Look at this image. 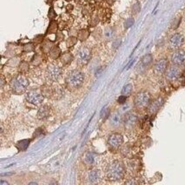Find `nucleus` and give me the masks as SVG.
<instances>
[{
	"mask_svg": "<svg viewBox=\"0 0 185 185\" xmlns=\"http://www.w3.org/2000/svg\"><path fill=\"white\" fill-rule=\"evenodd\" d=\"M171 63L177 66L185 64V51L184 50H175L171 55Z\"/></svg>",
	"mask_w": 185,
	"mask_h": 185,
	"instance_id": "nucleus-11",
	"label": "nucleus"
},
{
	"mask_svg": "<svg viewBox=\"0 0 185 185\" xmlns=\"http://www.w3.org/2000/svg\"><path fill=\"white\" fill-rule=\"evenodd\" d=\"M47 77L53 82L57 81L62 76V70L59 66H57V64H51L47 67L46 70Z\"/></svg>",
	"mask_w": 185,
	"mask_h": 185,
	"instance_id": "nucleus-6",
	"label": "nucleus"
},
{
	"mask_svg": "<svg viewBox=\"0 0 185 185\" xmlns=\"http://www.w3.org/2000/svg\"><path fill=\"white\" fill-rule=\"evenodd\" d=\"M99 23V18L97 15L92 16L90 19V25L91 26H96L98 25V24Z\"/></svg>",
	"mask_w": 185,
	"mask_h": 185,
	"instance_id": "nucleus-32",
	"label": "nucleus"
},
{
	"mask_svg": "<svg viewBox=\"0 0 185 185\" xmlns=\"http://www.w3.org/2000/svg\"><path fill=\"white\" fill-rule=\"evenodd\" d=\"M95 156L92 153H91V152H88L87 154L85 155V156H84V163L86 164L87 165H93V164L95 163Z\"/></svg>",
	"mask_w": 185,
	"mask_h": 185,
	"instance_id": "nucleus-25",
	"label": "nucleus"
},
{
	"mask_svg": "<svg viewBox=\"0 0 185 185\" xmlns=\"http://www.w3.org/2000/svg\"><path fill=\"white\" fill-rule=\"evenodd\" d=\"M84 81V74L80 71L74 70L67 74L65 78L66 86L70 90H76L83 85Z\"/></svg>",
	"mask_w": 185,
	"mask_h": 185,
	"instance_id": "nucleus-2",
	"label": "nucleus"
},
{
	"mask_svg": "<svg viewBox=\"0 0 185 185\" xmlns=\"http://www.w3.org/2000/svg\"><path fill=\"white\" fill-rule=\"evenodd\" d=\"M77 37H70L66 39V46L68 48H71V47H73L74 45H76L77 43Z\"/></svg>",
	"mask_w": 185,
	"mask_h": 185,
	"instance_id": "nucleus-28",
	"label": "nucleus"
},
{
	"mask_svg": "<svg viewBox=\"0 0 185 185\" xmlns=\"http://www.w3.org/2000/svg\"><path fill=\"white\" fill-rule=\"evenodd\" d=\"M49 55H50L51 58L56 60L58 57H61V49L59 48L58 45H54L51 50V52H49Z\"/></svg>",
	"mask_w": 185,
	"mask_h": 185,
	"instance_id": "nucleus-19",
	"label": "nucleus"
},
{
	"mask_svg": "<svg viewBox=\"0 0 185 185\" xmlns=\"http://www.w3.org/2000/svg\"><path fill=\"white\" fill-rule=\"evenodd\" d=\"M137 123V116L134 113H128L123 118V125L126 129H132Z\"/></svg>",
	"mask_w": 185,
	"mask_h": 185,
	"instance_id": "nucleus-13",
	"label": "nucleus"
},
{
	"mask_svg": "<svg viewBox=\"0 0 185 185\" xmlns=\"http://www.w3.org/2000/svg\"><path fill=\"white\" fill-rule=\"evenodd\" d=\"M140 9H141L140 4H139V3H137V4H135V5H133V7H132V11L136 14V13H137V12L140 11Z\"/></svg>",
	"mask_w": 185,
	"mask_h": 185,
	"instance_id": "nucleus-36",
	"label": "nucleus"
},
{
	"mask_svg": "<svg viewBox=\"0 0 185 185\" xmlns=\"http://www.w3.org/2000/svg\"><path fill=\"white\" fill-rule=\"evenodd\" d=\"M110 116V109L109 108H103L101 111V118H107Z\"/></svg>",
	"mask_w": 185,
	"mask_h": 185,
	"instance_id": "nucleus-33",
	"label": "nucleus"
},
{
	"mask_svg": "<svg viewBox=\"0 0 185 185\" xmlns=\"http://www.w3.org/2000/svg\"><path fill=\"white\" fill-rule=\"evenodd\" d=\"M164 103V100L162 98H156V100H154L153 102L149 103V106H148V110H149V112L150 114H156L158 110H160V108L163 106V104Z\"/></svg>",
	"mask_w": 185,
	"mask_h": 185,
	"instance_id": "nucleus-14",
	"label": "nucleus"
},
{
	"mask_svg": "<svg viewBox=\"0 0 185 185\" xmlns=\"http://www.w3.org/2000/svg\"><path fill=\"white\" fill-rule=\"evenodd\" d=\"M88 179L90 183H92L98 182L100 179V171L98 170H91L88 175Z\"/></svg>",
	"mask_w": 185,
	"mask_h": 185,
	"instance_id": "nucleus-18",
	"label": "nucleus"
},
{
	"mask_svg": "<svg viewBox=\"0 0 185 185\" xmlns=\"http://www.w3.org/2000/svg\"><path fill=\"white\" fill-rule=\"evenodd\" d=\"M53 46H54L53 43L51 40H44V42L42 43L41 51L44 53H49Z\"/></svg>",
	"mask_w": 185,
	"mask_h": 185,
	"instance_id": "nucleus-20",
	"label": "nucleus"
},
{
	"mask_svg": "<svg viewBox=\"0 0 185 185\" xmlns=\"http://www.w3.org/2000/svg\"><path fill=\"white\" fill-rule=\"evenodd\" d=\"M184 43V37L181 33H175L169 39V48L170 50H178Z\"/></svg>",
	"mask_w": 185,
	"mask_h": 185,
	"instance_id": "nucleus-7",
	"label": "nucleus"
},
{
	"mask_svg": "<svg viewBox=\"0 0 185 185\" xmlns=\"http://www.w3.org/2000/svg\"><path fill=\"white\" fill-rule=\"evenodd\" d=\"M4 84H5V77H1V87H3Z\"/></svg>",
	"mask_w": 185,
	"mask_h": 185,
	"instance_id": "nucleus-43",
	"label": "nucleus"
},
{
	"mask_svg": "<svg viewBox=\"0 0 185 185\" xmlns=\"http://www.w3.org/2000/svg\"><path fill=\"white\" fill-rule=\"evenodd\" d=\"M25 98L27 102L30 103H32L34 105H39L44 100V94L38 90H31L26 93Z\"/></svg>",
	"mask_w": 185,
	"mask_h": 185,
	"instance_id": "nucleus-5",
	"label": "nucleus"
},
{
	"mask_svg": "<svg viewBox=\"0 0 185 185\" xmlns=\"http://www.w3.org/2000/svg\"><path fill=\"white\" fill-rule=\"evenodd\" d=\"M132 90H133V86H132V84H130V83H128V84H126V85H124L123 88V90H122V95L123 96H126V97H128L129 96L131 92H132Z\"/></svg>",
	"mask_w": 185,
	"mask_h": 185,
	"instance_id": "nucleus-26",
	"label": "nucleus"
},
{
	"mask_svg": "<svg viewBox=\"0 0 185 185\" xmlns=\"http://www.w3.org/2000/svg\"><path fill=\"white\" fill-rule=\"evenodd\" d=\"M73 59H74V57L71 52H64L60 57V62L63 64V66H67V65L71 64Z\"/></svg>",
	"mask_w": 185,
	"mask_h": 185,
	"instance_id": "nucleus-16",
	"label": "nucleus"
},
{
	"mask_svg": "<svg viewBox=\"0 0 185 185\" xmlns=\"http://www.w3.org/2000/svg\"><path fill=\"white\" fill-rule=\"evenodd\" d=\"M180 21L181 18H176V19H175L174 22H173V24H172V29H176V28L178 27V25H179V24H180Z\"/></svg>",
	"mask_w": 185,
	"mask_h": 185,
	"instance_id": "nucleus-37",
	"label": "nucleus"
},
{
	"mask_svg": "<svg viewBox=\"0 0 185 185\" xmlns=\"http://www.w3.org/2000/svg\"><path fill=\"white\" fill-rule=\"evenodd\" d=\"M57 29H58V25L57 23L55 20H52L50 25L47 28L46 33L45 35H48V34H52V33H57Z\"/></svg>",
	"mask_w": 185,
	"mask_h": 185,
	"instance_id": "nucleus-22",
	"label": "nucleus"
},
{
	"mask_svg": "<svg viewBox=\"0 0 185 185\" xmlns=\"http://www.w3.org/2000/svg\"><path fill=\"white\" fill-rule=\"evenodd\" d=\"M153 62V57H152V55L151 54H147L145 55L143 58H142V61H141V64L144 67H148Z\"/></svg>",
	"mask_w": 185,
	"mask_h": 185,
	"instance_id": "nucleus-23",
	"label": "nucleus"
},
{
	"mask_svg": "<svg viewBox=\"0 0 185 185\" xmlns=\"http://www.w3.org/2000/svg\"><path fill=\"white\" fill-rule=\"evenodd\" d=\"M19 71L21 72V73H25V72H27L28 71H29V67H30V65H29V63L26 61H22L20 62V64H19Z\"/></svg>",
	"mask_w": 185,
	"mask_h": 185,
	"instance_id": "nucleus-27",
	"label": "nucleus"
},
{
	"mask_svg": "<svg viewBox=\"0 0 185 185\" xmlns=\"http://www.w3.org/2000/svg\"><path fill=\"white\" fill-rule=\"evenodd\" d=\"M87 2H91V1H93V0H86Z\"/></svg>",
	"mask_w": 185,
	"mask_h": 185,
	"instance_id": "nucleus-45",
	"label": "nucleus"
},
{
	"mask_svg": "<svg viewBox=\"0 0 185 185\" xmlns=\"http://www.w3.org/2000/svg\"><path fill=\"white\" fill-rule=\"evenodd\" d=\"M122 123H123V118L119 112H115L110 116V124L112 127H118Z\"/></svg>",
	"mask_w": 185,
	"mask_h": 185,
	"instance_id": "nucleus-15",
	"label": "nucleus"
},
{
	"mask_svg": "<svg viewBox=\"0 0 185 185\" xmlns=\"http://www.w3.org/2000/svg\"><path fill=\"white\" fill-rule=\"evenodd\" d=\"M56 17H57V13H56V11L54 10V8L52 6V7L49 9V11H48V17H49L51 20H54V19L56 18Z\"/></svg>",
	"mask_w": 185,
	"mask_h": 185,
	"instance_id": "nucleus-30",
	"label": "nucleus"
},
{
	"mask_svg": "<svg viewBox=\"0 0 185 185\" xmlns=\"http://www.w3.org/2000/svg\"><path fill=\"white\" fill-rule=\"evenodd\" d=\"M113 36V31L111 30V28H107L105 31H104V37L107 38V39H110Z\"/></svg>",
	"mask_w": 185,
	"mask_h": 185,
	"instance_id": "nucleus-34",
	"label": "nucleus"
},
{
	"mask_svg": "<svg viewBox=\"0 0 185 185\" xmlns=\"http://www.w3.org/2000/svg\"><path fill=\"white\" fill-rule=\"evenodd\" d=\"M134 24V19L133 18H129L128 20L125 22V24H124V25L126 28H129V27H130V26Z\"/></svg>",
	"mask_w": 185,
	"mask_h": 185,
	"instance_id": "nucleus-39",
	"label": "nucleus"
},
{
	"mask_svg": "<svg viewBox=\"0 0 185 185\" xmlns=\"http://www.w3.org/2000/svg\"><path fill=\"white\" fill-rule=\"evenodd\" d=\"M44 130V129L42 128H39L37 129V131L34 133V137H40L41 136V131H43Z\"/></svg>",
	"mask_w": 185,
	"mask_h": 185,
	"instance_id": "nucleus-41",
	"label": "nucleus"
},
{
	"mask_svg": "<svg viewBox=\"0 0 185 185\" xmlns=\"http://www.w3.org/2000/svg\"><path fill=\"white\" fill-rule=\"evenodd\" d=\"M64 34L62 32H57V35H56V40L57 41H60V40H63L64 39Z\"/></svg>",
	"mask_w": 185,
	"mask_h": 185,
	"instance_id": "nucleus-40",
	"label": "nucleus"
},
{
	"mask_svg": "<svg viewBox=\"0 0 185 185\" xmlns=\"http://www.w3.org/2000/svg\"><path fill=\"white\" fill-rule=\"evenodd\" d=\"M44 42V35H37L34 37V43L35 44H40Z\"/></svg>",
	"mask_w": 185,
	"mask_h": 185,
	"instance_id": "nucleus-35",
	"label": "nucleus"
},
{
	"mask_svg": "<svg viewBox=\"0 0 185 185\" xmlns=\"http://www.w3.org/2000/svg\"><path fill=\"white\" fill-rule=\"evenodd\" d=\"M123 144V137L121 134L112 133L109 136L108 144L111 149H117L120 148Z\"/></svg>",
	"mask_w": 185,
	"mask_h": 185,
	"instance_id": "nucleus-8",
	"label": "nucleus"
},
{
	"mask_svg": "<svg viewBox=\"0 0 185 185\" xmlns=\"http://www.w3.org/2000/svg\"><path fill=\"white\" fill-rule=\"evenodd\" d=\"M182 71H181V69L177 65L173 64L172 66L169 67L167 69V71H165V77L166 78L170 81V82H173L177 80L179 77H180Z\"/></svg>",
	"mask_w": 185,
	"mask_h": 185,
	"instance_id": "nucleus-10",
	"label": "nucleus"
},
{
	"mask_svg": "<svg viewBox=\"0 0 185 185\" xmlns=\"http://www.w3.org/2000/svg\"><path fill=\"white\" fill-rule=\"evenodd\" d=\"M91 59V51L87 47H81L77 52V62L81 65L87 64Z\"/></svg>",
	"mask_w": 185,
	"mask_h": 185,
	"instance_id": "nucleus-9",
	"label": "nucleus"
},
{
	"mask_svg": "<svg viewBox=\"0 0 185 185\" xmlns=\"http://www.w3.org/2000/svg\"><path fill=\"white\" fill-rule=\"evenodd\" d=\"M30 144V140H22L17 144V148L20 151H25Z\"/></svg>",
	"mask_w": 185,
	"mask_h": 185,
	"instance_id": "nucleus-24",
	"label": "nucleus"
},
{
	"mask_svg": "<svg viewBox=\"0 0 185 185\" xmlns=\"http://www.w3.org/2000/svg\"><path fill=\"white\" fill-rule=\"evenodd\" d=\"M28 86H29V80L26 78V77L21 74L17 75L10 81V88L12 91L17 95H20L25 92Z\"/></svg>",
	"mask_w": 185,
	"mask_h": 185,
	"instance_id": "nucleus-3",
	"label": "nucleus"
},
{
	"mask_svg": "<svg viewBox=\"0 0 185 185\" xmlns=\"http://www.w3.org/2000/svg\"><path fill=\"white\" fill-rule=\"evenodd\" d=\"M52 1H53V0H47V3H48V4H50V5H52Z\"/></svg>",
	"mask_w": 185,
	"mask_h": 185,
	"instance_id": "nucleus-44",
	"label": "nucleus"
},
{
	"mask_svg": "<svg viewBox=\"0 0 185 185\" xmlns=\"http://www.w3.org/2000/svg\"><path fill=\"white\" fill-rule=\"evenodd\" d=\"M168 60L166 58H161L159 60L155 63L154 66H153V71H154L155 74L156 75H162L165 73V71L168 69Z\"/></svg>",
	"mask_w": 185,
	"mask_h": 185,
	"instance_id": "nucleus-12",
	"label": "nucleus"
},
{
	"mask_svg": "<svg viewBox=\"0 0 185 185\" xmlns=\"http://www.w3.org/2000/svg\"><path fill=\"white\" fill-rule=\"evenodd\" d=\"M72 9H73V5H67V7H66L67 11H69V10H72Z\"/></svg>",
	"mask_w": 185,
	"mask_h": 185,
	"instance_id": "nucleus-42",
	"label": "nucleus"
},
{
	"mask_svg": "<svg viewBox=\"0 0 185 185\" xmlns=\"http://www.w3.org/2000/svg\"><path fill=\"white\" fill-rule=\"evenodd\" d=\"M50 110L51 109L48 105H44L41 108L39 109L38 112H37V118L43 120V119L47 118L50 115Z\"/></svg>",
	"mask_w": 185,
	"mask_h": 185,
	"instance_id": "nucleus-17",
	"label": "nucleus"
},
{
	"mask_svg": "<svg viewBox=\"0 0 185 185\" xmlns=\"http://www.w3.org/2000/svg\"><path fill=\"white\" fill-rule=\"evenodd\" d=\"M91 35L90 31L87 29H82L77 32V38L80 41H85L89 38V37Z\"/></svg>",
	"mask_w": 185,
	"mask_h": 185,
	"instance_id": "nucleus-21",
	"label": "nucleus"
},
{
	"mask_svg": "<svg viewBox=\"0 0 185 185\" xmlns=\"http://www.w3.org/2000/svg\"><path fill=\"white\" fill-rule=\"evenodd\" d=\"M125 175V167L123 162L116 160L110 163L106 169V176L109 180L120 181Z\"/></svg>",
	"mask_w": 185,
	"mask_h": 185,
	"instance_id": "nucleus-1",
	"label": "nucleus"
},
{
	"mask_svg": "<svg viewBox=\"0 0 185 185\" xmlns=\"http://www.w3.org/2000/svg\"><path fill=\"white\" fill-rule=\"evenodd\" d=\"M135 106L137 109H144L150 103V96L146 91H141L137 94L134 100Z\"/></svg>",
	"mask_w": 185,
	"mask_h": 185,
	"instance_id": "nucleus-4",
	"label": "nucleus"
},
{
	"mask_svg": "<svg viewBox=\"0 0 185 185\" xmlns=\"http://www.w3.org/2000/svg\"><path fill=\"white\" fill-rule=\"evenodd\" d=\"M65 1H67V2H71V0H65Z\"/></svg>",
	"mask_w": 185,
	"mask_h": 185,
	"instance_id": "nucleus-46",
	"label": "nucleus"
},
{
	"mask_svg": "<svg viewBox=\"0 0 185 185\" xmlns=\"http://www.w3.org/2000/svg\"><path fill=\"white\" fill-rule=\"evenodd\" d=\"M31 63L34 65H39L42 63V57L39 54H35L31 59Z\"/></svg>",
	"mask_w": 185,
	"mask_h": 185,
	"instance_id": "nucleus-29",
	"label": "nucleus"
},
{
	"mask_svg": "<svg viewBox=\"0 0 185 185\" xmlns=\"http://www.w3.org/2000/svg\"><path fill=\"white\" fill-rule=\"evenodd\" d=\"M35 46L32 43H29V44H26L24 46V51L25 52H31L34 51Z\"/></svg>",
	"mask_w": 185,
	"mask_h": 185,
	"instance_id": "nucleus-31",
	"label": "nucleus"
},
{
	"mask_svg": "<svg viewBox=\"0 0 185 185\" xmlns=\"http://www.w3.org/2000/svg\"><path fill=\"white\" fill-rule=\"evenodd\" d=\"M126 99H127V97H126V96L121 95L118 98V102L119 103H121V104H123V103H124L126 102Z\"/></svg>",
	"mask_w": 185,
	"mask_h": 185,
	"instance_id": "nucleus-38",
	"label": "nucleus"
}]
</instances>
